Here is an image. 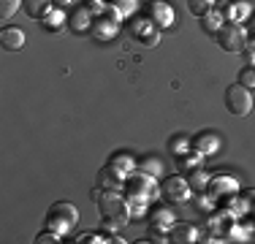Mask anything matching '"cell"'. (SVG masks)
<instances>
[{
    "instance_id": "obj_1",
    "label": "cell",
    "mask_w": 255,
    "mask_h": 244,
    "mask_svg": "<svg viewBox=\"0 0 255 244\" xmlns=\"http://www.w3.org/2000/svg\"><path fill=\"white\" fill-rule=\"evenodd\" d=\"M93 201H95V206H98V212L103 217H114V220H120L123 225L130 220V206H128V198L120 195V190L101 193V187H95V190H93Z\"/></svg>"
},
{
    "instance_id": "obj_2",
    "label": "cell",
    "mask_w": 255,
    "mask_h": 244,
    "mask_svg": "<svg viewBox=\"0 0 255 244\" xmlns=\"http://www.w3.org/2000/svg\"><path fill=\"white\" fill-rule=\"evenodd\" d=\"M226 109L234 117H245V114L253 112V90L242 87L239 82L231 84L226 90Z\"/></svg>"
},
{
    "instance_id": "obj_3",
    "label": "cell",
    "mask_w": 255,
    "mask_h": 244,
    "mask_svg": "<svg viewBox=\"0 0 255 244\" xmlns=\"http://www.w3.org/2000/svg\"><path fill=\"white\" fill-rule=\"evenodd\" d=\"M217 44L226 52H245L247 49V33L236 22H226L217 30Z\"/></svg>"
},
{
    "instance_id": "obj_4",
    "label": "cell",
    "mask_w": 255,
    "mask_h": 244,
    "mask_svg": "<svg viewBox=\"0 0 255 244\" xmlns=\"http://www.w3.org/2000/svg\"><path fill=\"white\" fill-rule=\"evenodd\" d=\"M125 193L128 195H136V198L152 201V198H157V185H155L152 176L138 174V171H130V174L125 176Z\"/></svg>"
},
{
    "instance_id": "obj_5",
    "label": "cell",
    "mask_w": 255,
    "mask_h": 244,
    "mask_svg": "<svg viewBox=\"0 0 255 244\" xmlns=\"http://www.w3.org/2000/svg\"><path fill=\"white\" fill-rule=\"evenodd\" d=\"M128 33L133 35L136 41H141L144 46H155L157 41H160V30L155 27L152 19H130L128 22Z\"/></svg>"
},
{
    "instance_id": "obj_6",
    "label": "cell",
    "mask_w": 255,
    "mask_h": 244,
    "mask_svg": "<svg viewBox=\"0 0 255 244\" xmlns=\"http://www.w3.org/2000/svg\"><path fill=\"white\" fill-rule=\"evenodd\" d=\"M193 193L190 182L185 179V176H171V179L163 182V195H166L168 201H174V204H182V201H187Z\"/></svg>"
},
{
    "instance_id": "obj_7",
    "label": "cell",
    "mask_w": 255,
    "mask_h": 244,
    "mask_svg": "<svg viewBox=\"0 0 255 244\" xmlns=\"http://www.w3.org/2000/svg\"><path fill=\"white\" fill-rule=\"evenodd\" d=\"M147 14H149V19L155 22L157 30H166L174 24V8L166 0H152V3L147 5Z\"/></svg>"
},
{
    "instance_id": "obj_8",
    "label": "cell",
    "mask_w": 255,
    "mask_h": 244,
    "mask_svg": "<svg viewBox=\"0 0 255 244\" xmlns=\"http://www.w3.org/2000/svg\"><path fill=\"white\" fill-rule=\"evenodd\" d=\"M98 187H103V190H123V187H125V174H123V171H117L114 166L101 168Z\"/></svg>"
},
{
    "instance_id": "obj_9",
    "label": "cell",
    "mask_w": 255,
    "mask_h": 244,
    "mask_svg": "<svg viewBox=\"0 0 255 244\" xmlns=\"http://www.w3.org/2000/svg\"><path fill=\"white\" fill-rule=\"evenodd\" d=\"M174 217H177V215H174L168 206L160 204V206H155V209L149 212V225H152L155 231H163V234H168V228L174 225Z\"/></svg>"
},
{
    "instance_id": "obj_10",
    "label": "cell",
    "mask_w": 255,
    "mask_h": 244,
    "mask_svg": "<svg viewBox=\"0 0 255 244\" xmlns=\"http://www.w3.org/2000/svg\"><path fill=\"white\" fill-rule=\"evenodd\" d=\"M0 46H3L5 52H19V49L25 46V33H22L19 27H3V33H0Z\"/></svg>"
},
{
    "instance_id": "obj_11",
    "label": "cell",
    "mask_w": 255,
    "mask_h": 244,
    "mask_svg": "<svg viewBox=\"0 0 255 244\" xmlns=\"http://www.w3.org/2000/svg\"><path fill=\"white\" fill-rule=\"evenodd\" d=\"M90 35L95 41H112L117 35V22H109L103 16H95L93 19V27H90Z\"/></svg>"
},
{
    "instance_id": "obj_12",
    "label": "cell",
    "mask_w": 255,
    "mask_h": 244,
    "mask_svg": "<svg viewBox=\"0 0 255 244\" xmlns=\"http://www.w3.org/2000/svg\"><path fill=\"white\" fill-rule=\"evenodd\" d=\"M93 19H95V14L84 5V8H76L74 14H71V19H68V27L74 30V33H87L90 27H93Z\"/></svg>"
},
{
    "instance_id": "obj_13",
    "label": "cell",
    "mask_w": 255,
    "mask_h": 244,
    "mask_svg": "<svg viewBox=\"0 0 255 244\" xmlns=\"http://www.w3.org/2000/svg\"><path fill=\"white\" fill-rule=\"evenodd\" d=\"M22 8H25L30 19H44L54 8V0H22Z\"/></svg>"
},
{
    "instance_id": "obj_14",
    "label": "cell",
    "mask_w": 255,
    "mask_h": 244,
    "mask_svg": "<svg viewBox=\"0 0 255 244\" xmlns=\"http://www.w3.org/2000/svg\"><path fill=\"white\" fill-rule=\"evenodd\" d=\"M171 242L177 244H190V242H198V231L193 228L190 223H174L171 225Z\"/></svg>"
},
{
    "instance_id": "obj_15",
    "label": "cell",
    "mask_w": 255,
    "mask_h": 244,
    "mask_svg": "<svg viewBox=\"0 0 255 244\" xmlns=\"http://www.w3.org/2000/svg\"><path fill=\"white\" fill-rule=\"evenodd\" d=\"M190 144H193V149H198L204 157H206V155H215L217 146H220V141H217V136H215L212 130H206V133H201V136H196Z\"/></svg>"
},
{
    "instance_id": "obj_16",
    "label": "cell",
    "mask_w": 255,
    "mask_h": 244,
    "mask_svg": "<svg viewBox=\"0 0 255 244\" xmlns=\"http://www.w3.org/2000/svg\"><path fill=\"white\" fill-rule=\"evenodd\" d=\"M49 217H57V220H65L68 225H74L79 220V212L74 204H68V201H60V204H54L49 209Z\"/></svg>"
},
{
    "instance_id": "obj_17",
    "label": "cell",
    "mask_w": 255,
    "mask_h": 244,
    "mask_svg": "<svg viewBox=\"0 0 255 244\" xmlns=\"http://www.w3.org/2000/svg\"><path fill=\"white\" fill-rule=\"evenodd\" d=\"M223 24H226V16H223L220 11H215V8L201 16V27H204V33H209V35H217V30H220Z\"/></svg>"
},
{
    "instance_id": "obj_18",
    "label": "cell",
    "mask_w": 255,
    "mask_h": 244,
    "mask_svg": "<svg viewBox=\"0 0 255 244\" xmlns=\"http://www.w3.org/2000/svg\"><path fill=\"white\" fill-rule=\"evenodd\" d=\"M223 16H226V22H242L245 16H250V5L242 3V0H231Z\"/></svg>"
},
{
    "instance_id": "obj_19",
    "label": "cell",
    "mask_w": 255,
    "mask_h": 244,
    "mask_svg": "<svg viewBox=\"0 0 255 244\" xmlns=\"http://www.w3.org/2000/svg\"><path fill=\"white\" fill-rule=\"evenodd\" d=\"M201 152H198V149H187L185 152V155H179V171H182V174H187V171H193V174H196V171L198 168H201Z\"/></svg>"
},
{
    "instance_id": "obj_20",
    "label": "cell",
    "mask_w": 255,
    "mask_h": 244,
    "mask_svg": "<svg viewBox=\"0 0 255 244\" xmlns=\"http://www.w3.org/2000/svg\"><path fill=\"white\" fill-rule=\"evenodd\" d=\"M215 8V0H187V11L193 16H204Z\"/></svg>"
},
{
    "instance_id": "obj_21",
    "label": "cell",
    "mask_w": 255,
    "mask_h": 244,
    "mask_svg": "<svg viewBox=\"0 0 255 244\" xmlns=\"http://www.w3.org/2000/svg\"><path fill=\"white\" fill-rule=\"evenodd\" d=\"M65 24V14H63V8H52L49 14L44 16V27L46 30H60Z\"/></svg>"
},
{
    "instance_id": "obj_22",
    "label": "cell",
    "mask_w": 255,
    "mask_h": 244,
    "mask_svg": "<svg viewBox=\"0 0 255 244\" xmlns=\"http://www.w3.org/2000/svg\"><path fill=\"white\" fill-rule=\"evenodd\" d=\"M109 166H114L117 171H123V174L128 176L133 171V166H136V163H133V157H128V155H114L112 160H109Z\"/></svg>"
},
{
    "instance_id": "obj_23",
    "label": "cell",
    "mask_w": 255,
    "mask_h": 244,
    "mask_svg": "<svg viewBox=\"0 0 255 244\" xmlns=\"http://www.w3.org/2000/svg\"><path fill=\"white\" fill-rule=\"evenodd\" d=\"M19 5H22V0H0V19L8 22L19 11Z\"/></svg>"
},
{
    "instance_id": "obj_24",
    "label": "cell",
    "mask_w": 255,
    "mask_h": 244,
    "mask_svg": "<svg viewBox=\"0 0 255 244\" xmlns=\"http://www.w3.org/2000/svg\"><path fill=\"white\" fill-rule=\"evenodd\" d=\"M239 84L247 90H253L255 87V68H242L239 71Z\"/></svg>"
},
{
    "instance_id": "obj_25",
    "label": "cell",
    "mask_w": 255,
    "mask_h": 244,
    "mask_svg": "<svg viewBox=\"0 0 255 244\" xmlns=\"http://www.w3.org/2000/svg\"><path fill=\"white\" fill-rule=\"evenodd\" d=\"M114 5H117V11L123 16H130L136 11V0H114Z\"/></svg>"
},
{
    "instance_id": "obj_26",
    "label": "cell",
    "mask_w": 255,
    "mask_h": 244,
    "mask_svg": "<svg viewBox=\"0 0 255 244\" xmlns=\"http://www.w3.org/2000/svg\"><path fill=\"white\" fill-rule=\"evenodd\" d=\"M206 182H209V176H206V174H204L201 168H198L196 174L190 176V187H193V190H201V187L206 185Z\"/></svg>"
},
{
    "instance_id": "obj_27",
    "label": "cell",
    "mask_w": 255,
    "mask_h": 244,
    "mask_svg": "<svg viewBox=\"0 0 255 244\" xmlns=\"http://www.w3.org/2000/svg\"><path fill=\"white\" fill-rule=\"evenodd\" d=\"M46 225H49L52 231H57V234H65V231L71 228V225L65 223V220H57V217H46Z\"/></svg>"
},
{
    "instance_id": "obj_28",
    "label": "cell",
    "mask_w": 255,
    "mask_h": 244,
    "mask_svg": "<svg viewBox=\"0 0 255 244\" xmlns=\"http://www.w3.org/2000/svg\"><path fill=\"white\" fill-rule=\"evenodd\" d=\"M35 242H38V244H49V242H60V234H57V231H44V234H38V239H35Z\"/></svg>"
},
{
    "instance_id": "obj_29",
    "label": "cell",
    "mask_w": 255,
    "mask_h": 244,
    "mask_svg": "<svg viewBox=\"0 0 255 244\" xmlns=\"http://www.w3.org/2000/svg\"><path fill=\"white\" fill-rule=\"evenodd\" d=\"M185 144H187V138H182V136H179V138H174V141H171V149H174V155H177V157H179V155H185V152H187V149H185Z\"/></svg>"
},
{
    "instance_id": "obj_30",
    "label": "cell",
    "mask_w": 255,
    "mask_h": 244,
    "mask_svg": "<svg viewBox=\"0 0 255 244\" xmlns=\"http://www.w3.org/2000/svg\"><path fill=\"white\" fill-rule=\"evenodd\" d=\"M84 5H87V8L93 11V14H98L101 5H103V0H84Z\"/></svg>"
},
{
    "instance_id": "obj_31",
    "label": "cell",
    "mask_w": 255,
    "mask_h": 244,
    "mask_svg": "<svg viewBox=\"0 0 255 244\" xmlns=\"http://www.w3.org/2000/svg\"><path fill=\"white\" fill-rule=\"evenodd\" d=\"M74 0H54V8H65V5H71Z\"/></svg>"
},
{
    "instance_id": "obj_32",
    "label": "cell",
    "mask_w": 255,
    "mask_h": 244,
    "mask_svg": "<svg viewBox=\"0 0 255 244\" xmlns=\"http://www.w3.org/2000/svg\"><path fill=\"white\" fill-rule=\"evenodd\" d=\"M245 54H247V63L255 65V52H253V49H245Z\"/></svg>"
},
{
    "instance_id": "obj_33",
    "label": "cell",
    "mask_w": 255,
    "mask_h": 244,
    "mask_svg": "<svg viewBox=\"0 0 255 244\" xmlns=\"http://www.w3.org/2000/svg\"><path fill=\"white\" fill-rule=\"evenodd\" d=\"M253 38H255V16H253Z\"/></svg>"
},
{
    "instance_id": "obj_34",
    "label": "cell",
    "mask_w": 255,
    "mask_h": 244,
    "mask_svg": "<svg viewBox=\"0 0 255 244\" xmlns=\"http://www.w3.org/2000/svg\"><path fill=\"white\" fill-rule=\"evenodd\" d=\"M149 3H152V0H149Z\"/></svg>"
}]
</instances>
